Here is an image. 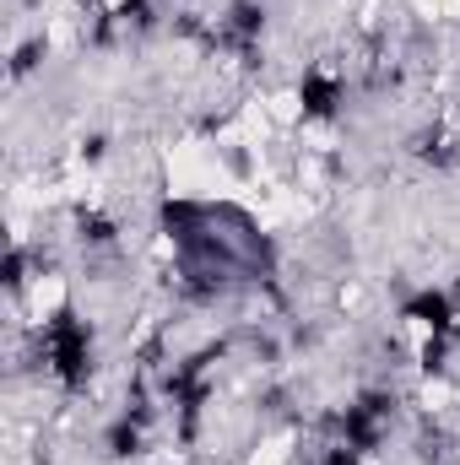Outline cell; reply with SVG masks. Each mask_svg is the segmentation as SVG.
<instances>
[{
	"mask_svg": "<svg viewBox=\"0 0 460 465\" xmlns=\"http://www.w3.org/2000/svg\"><path fill=\"white\" fill-rule=\"evenodd\" d=\"M87 5H93V11H98L104 22H119V16H135V11H141L146 0H87Z\"/></svg>",
	"mask_w": 460,
	"mask_h": 465,
	"instance_id": "1",
	"label": "cell"
},
{
	"mask_svg": "<svg viewBox=\"0 0 460 465\" xmlns=\"http://www.w3.org/2000/svg\"><path fill=\"white\" fill-rule=\"evenodd\" d=\"M445 22H455L460 27V0H445Z\"/></svg>",
	"mask_w": 460,
	"mask_h": 465,
	"instance_id": "2",
	"label": "cell"
}]
</instances>
